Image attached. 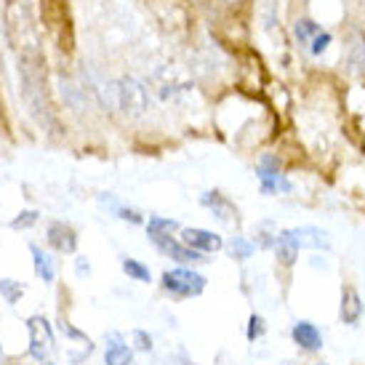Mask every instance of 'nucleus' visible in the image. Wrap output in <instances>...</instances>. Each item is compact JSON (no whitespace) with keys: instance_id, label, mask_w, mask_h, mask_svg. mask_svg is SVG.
I'll return each mask as SVG.
<instances>
[{"instance_id":"nucleus-16","label":"nucleus","mask_w":365,"mask_h":365,"mask_svg":"<svg viewBox=\"0 0 365 365\" xmlns=\"http://www.w3.org/2000/svg\"><path fill=\"white\" fill-rule=\"evenodd\" d=\"M32 259H35V274L41 277L43 283H53V262L48 254H43L38 245H30Z\"/></svg>"},{"instance_id":"nucleus-22","label":"nucleus","mask_w":365,"mask_h":365,"mask_svg":"<svg viewBox=\"0 0 365 365\" xmlns=\"http://www.w3.org/2000/svg\"><path fill=\"white\" fill-rule=\"evenodd\" d=\"M331 41H334V38H331L328 32H317V35L312 38V53H314V56H320V53L331 46Z\"/></svg>"},{"instance_id":"nucleus-12","label":"nucleus","mask_w":365,"mask_h":365,"mask_svg":"<svg viewBox=\"0 0 365 365\" xmlns=\"http://www.w3.org/2000/svg\"><path fill=\"white\" fill-rule=\"evenodd\" d=\"M360 317H363V299L355 288H344V294H341V320L346 325H357Z\"/></svg>"},{"instance_id":"nucleus-2","label":"nucleus","mask_w":365,"mask_h":365,"mask_svg":"<svg viewBox=\"0 0 365 365\" xmlns=\"http://www.w3.org/2000/svg\"><path fill=\"white\" fill-rule=\"evenodd\" d=\"M118 104L128 118H142L147 107H150V93L144 88V83H139L136 78H123L118 83Z\"/></svg>"},{"instance_id":"nucleus-20","label":"nucleus","mask_w":365,"mask_h":365,"mask_svg":"<svg viewBox=\"0 0 365 365\" xmlns=\"http://www.w3.org/2000/svg\"><path fill=\"white\" fill-rule=\"evenodd\" d=\"M294 32H296V38L302 43H307V41H312L317 32H323L320 30V24H314L312 19H302V21H296V27H294Z\"/></svg>"},{"instance_id":"nucleus-31","label":"nucleus","mask_w":365,"mask_h":365,"mask_svg":"<svg viewBox=\"0 0 365 365\" xmlns=\"http://www.w3.org/2000/svg\"><path fill=\"white\" fill-rule=\"evenodd\" d=\"M317 365H325V363H317Z\"/></svg>"},{"instance_id":"nucleus-18","label":"nucleus","mask_w":365,"mask_h":365,"mask_svg":"<svg viewBox=\"0 0 365 365\" xmlns=\"http://www.w3.org/2000/svg\"><path fill=\"white\" fill-rule=\"evenodd\" d=\"M123 272L128 274L131 280H139V283H150V280H153L150 267H144V264L136 262V259H123Z\"/></svg>"},{"instance_id":"nucleus-4","label":"nucleus","mask_w":365,"mask_h":365,"mask_svg":"<svg viewBox=\"0 0 365 365\" xmlns=\"http://www.w3.org/2000/svg\"><path fill=\"white\" fill-rule=\"evenodd\" d=\"M27 328H30V355L43 363L46 352L53 346L51 325H48V320H46V317L35 314V317H30V320H27Z\"/></svg>"},{"instance_id":"nucleus-21","label":"nucleus","mask_w":365,"mask_h":365,"mask_svg":"<svg viewBox=\"0 0 365 365\" xmlns=\"http://www.w3.org/2000/svg\"><path fill=\"white\" fill-rule=\"evenodd\" d=\"M230 251H232L235 259H248V256L254 254V245L248 243V240H243V237H235L232 245H230Z\"/></svg>"},{"instance_id":"nucleus-3","label":"nucleus","mask_w":365,"mask_h":365,"mask_svg":"<svg viewBox=\"0 0 365 365\" xmlns=\"http://www.w3.org/2000/svg\"><path fill=\"white\" fill-rule=\"evenodd\" d=\"M163 288L173 296H197L203 294L205 277L203 274L192 272V269H168L163 274Z\"/></svg>"},{"instance_id":"nucleus-25","label":"nucleus","mask_w":365,"mask_h":365,"mask_svg":"<svg viewBox=\"0 0 365 365\" xmlns=\"http://www.w3.org/2000/svg\"><path fill=\"white\" fill-rule=\"evenodd\" d=\"M131 339L136 341V349H153V339H150V334H144V331H133Z\"/></svg>"},{"instance_id":"nucleus-10","label":"nucleus","mask_w":365,"mask_h":365,"mask_svg":"<svg viewBox=\"0 0 365 365\" xmlns=\"http://www.w3.org/2000/svg\"><path fill=\"white\" fill-rule=\"evenodd\" d=\"M288 232L299 248H331L328 232L317 230V227H299V230H288Z\"/></svg>"},{"instance_id":"nucleus-23","label":"nucleus","mask_w":365,"mask_h":365,"mask_svg":"<svg viewBox=\"0 0 365 365\" xmlns=\"http://www.w3.org/2000/svg\"><path fill=\"white\" fill-rule=\"evenodd\" d=\"M38 222V213L35 211H24V213H19V219H14V230H21V227H30V224H35Z\"/></svg>"},{"instance_id":"nucleus-7","label":"nucleus","mask_w":365,"mask_h":365,"mask_svg":"<svg viewBox=\"0 0 365 365\" xmlns=\"http://www.w3.org/2000/svg\"><path fill=\"white\" fill-rule=\"evenodd\" d=\"M153 243L158 245V248H160L165 256H171V259H176V262H182V264L205 262L203 254H197V251H192V248H187L184 243H176L171 235H165V237H155Z\"/></svg>"},{"instance_id":"nucleus-6","label":"nucleus","mask_w":365,"mask_h":365,"mask_svg":"<svg viewBox=\"0 0 365 365\" xmlns=\"http://www.w3.org/2000/svg\"><path fill=\"white\" fill-rule=\"evenodd\" d=\"M344 56H346V67H349V72H355V75L365 72V32L363 30L346 32Z\"/></svg>"},{"instance_id":"nucleus-13","label":"nucleus","mask_w":365,"mask_h":365,"mask_svg":"<svg viewBox=\"0 0 365 365\" xmlns=\"http://www.w3.org/2000/svg\"><path fill=\"white\" fill-rule=\"evenodd\" d=\"M203 205H208V208L216 213V219H222V222H235V219H237L235 205L219 192H205L203 195Z\"/></svg>"},{"instance_id":"nucleus-26","label":"nucleus","mask_w":365,"mask_h":365,"mask_svg":"<svg viewBox=\"0 0 365 365\" xmlns=\"http://www.w3.org/2000/svg\"><path fill=\"white\" fill-rule=\"evenodd\" d=\"M78 272H86V274H88V262H83V259H78Z\"/></svg>"},{"instance_id":"nucleus-1","label":"nucleus","mask_w":365,"mask_h":365,"mask_svg":"<svg viewBox=\"0 0 365 365\" xmlns=\"http://www.w3.org/2000/svg\"><path fill=\"white\" fill-rule=\"evenodd\" d=\"M41 11L46 27L51 30L53 41L59 43V48H70L72 30H70V9L67 0H41Z\"/></svg>"},{"instance_id":"nucleus-14","label":"nucleus","mask_w":365,"mask_h":365,"mask_svg":"<svg viewBox=\"0 0 365 365\" xmlns=\"http://www.w3.org/2000/svg\"><path fill=\"white\" fill-rule=\"evenodd\" d=\"M274 251H277L280 264H285V267H291V264L296 262V256H299V245H296V240L291 237L288 230H283V232L277 235V240H274Z\"/></svg>"},{"instance_id":"nucleus-30","label":"nucleus","mask_w":365,"mask_h":365,"mask_svg":"<svg viewBox=\"0 0 365 365\" xmlns=\"http://www.w3.org/2000/svg\"><path fill=\"white\" fill-rule=\"evenodd\" d=\"M14 365H21V363H14Z\"/></svg>"},{"instance_id":"nucleus-11","label":"nucleus","mask_w":365,"mask_h":365,"mask_svg":"<svg viewBox=\"0 0 365 365\" xmlns=\"http://www.w3.org/2000/svg\"><path fill=\"white\" fill-rule=\"evenodd\" d=\"M294 341L302 346V349H307V352H317V349L323 346V336H320V331H317L312 323L302 320V323L294 325Z\"/></svg>"},{"instance_id":"nucleus-29","label":"nucleus","mask_w":365,"mask_h":365,"mask_svg":"<svg viewBox=\"0 0 365 365\" xmlns=\"http://www.w3.org/2000/svg\"><path fill=\"white\" fill-rule=\"evenodd\" d=\"M184 365H192V363H184Z\"/></svg>"},{"instance_id":"nucleus-15","label":"nucleus","mask_w":365,"mask_h":365,"mask_svg":"<svg viewBox=\"0 0 365 365\" xmlns=\"http://www.w3.org/2000/svg\"><path fill=\"white\" fill-rule=\"evenodd\" d=\"M110 339L115 341V344H110V349L104 352V363L107 365H131L133 352L125 344H120V336L112 334Z\"/></svg>"},{"instance_id":"nucleus-17","label":"nucleus","mask_w":365,"mask_h":365,"mask_svg":"<svg viewBox=\"0 0 365 365\" xmlns=\"http://www.w3.org/2000/svg\"><path fill=\"white\" fill-rule=\"evenodd\" d=\"M173 230H179V224L173 222V219H160V216H153L150 224H147L150 240H155V237H165V235H171Z\"/></svg>"},{"instance_id":"nucleus-19","label":"nucleus","mask_w":365,"mask_h":365,"mask_svg":"<svg viewBox=\"0 0 365 365\" xmlns=\"http://www.w3.org/2000/svg\"><path fill=\"white\" fill-rule=\"evenodd\" d=\"M0 296H3L9 304H16L21 296H24V283L11 280V277H3V280H0Z\"/></svg>"},{"instance_id":"nucleus-8","label":"nucleus","mask_w":365,"mask_h":365,"mask_svg":"<svg viewBox=\"0 0 365 365\" xmlns=\"http://www.w3.org/2000/svg\"><path fill=\"white\" fill-rule=\"evenodd\" d=\"M259 179H262V190L264 192H277V190H291V184L283 182V176L277 173V160L274 158H262V165H259Z\"/></svg>"},{"instance_id":"nucleus-24","label":"nucleus","mask_w":365,"mask_h":365,"mask_svg":"<svg viewBox=\"0 0 365 365\" xmlns=\"http://www.w3.org/2000/svg\"><path fill=\"white\" fill-rule=\"evenodd\" d=\"M262 334H264V317L254 314V317H251V325H248V339L254 341V339H259Z\"/></svg>"},{"instance_id":"nucleus-27","label":"nucleus","mask_w":365,"mask_h":365,"mask_svg":"<svg viewBox=\"0 0 365 365\" xmlns=\"http://www.w3.org/2000/svg\"><path fill=\"white\" fill-rule=\"evenodd\" d=\"M227 3H240V0H227Z\"/></svg>"},{"instance_id":"nucleus-9","label":"nucleus","mask_w":365,"mask_h":365,"mask_svg":"<svg viewBox=\"0 0 365 365\" xmlns=\"http://www.w3.org/2000/svg\"><path fill=\"white\" fill-rule=\"evenodd\" d=\"M48 243L61 251V254H72L75 251V245H78V237H75V230H72L70 224L64 222H53L48 227Z\"/></svg>"},{"instance_id":"nucleus-28","label":"nucleus","mask_w":365,"mask_h":365,"mask_svg":"<svg viewBox=\"0 0 365 365\" xmlns=\"http://www.w3.org/2000/svg\"><path fill=\"white\" fill-rule=\"evenodd\" d=\"M43 365H53V363H43Z\"/></svg>"},{"instance_id":"nucleus-5","label":"nucleus","mask_w":365,"mask_h":365,"mask_svg":"<svg viewBox=\"0 0 365 365\" xmlns=\"http://www.w3.org/2000/svg\"><path fill=\"white\" fill-rule=\"evenodd\" d=\"M182 243L187 248H192L197 254H213L222 248V237L208 232V230H197V227H187L182 230Z\"/></svg>"}]
</instances>
